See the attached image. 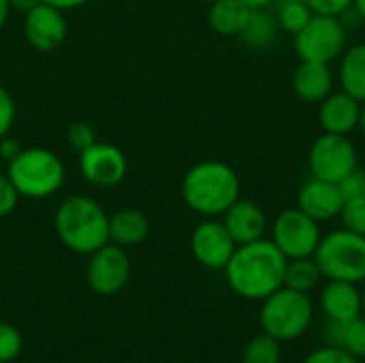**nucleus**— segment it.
I'll list each match as a JSON object with an SVG mask.
<instances>
[{
  "mask_svg": "<svg viewBox=\"0 0 365 363\" xmlns=\"http://www.w3.org/2000/svg\"><path fill=\"white\" fill-rule=\"evenodd\" d=\"M287 257L269 237L242 244L222 270L231 291L250 302H263L284 287Z\"/></svg>",
  "mask_w": 365,
  "mask_h": 363,
  "instance_id": "1",
  "label": "nucleus"
},
{
  "mask_svg": "<svg viewBox=\"0 0 365 363\" xmlns=\"http://www.w3.org/2000/svg\"><path fill=\"white\" fill-rule=\"evenodd\" d=\"M240 175L222 160H201L182 180L184 203L205 218L222 216L240 199Z\"/></svg>",
  "mask_w": 365,
  "mask_h": 363,
  "instance_id": "2",
  "label": "nucleus"
},
{
  "mask_svg": "<svg viewBox=\"0 0 365 363\" xmlns=\"http://www.w3.org/2000/svg\"><path fill=\"white\" fill-rule=\"evenodd\" d=\"M56 233L68 250L92 255L109 242V216L94 199L75 195L60 203L56 212Z\"/></svg>",
  "mask_w": 365,
  "mask_h": 363,
  "instance_id": "3",
  "label": "nucleus"
},
{
  "mask_svg": "<svg viewBox=\"0 0 365 363\" xmlns=\"http://www.w3.org/2000/svg\"><path fill=\"white\" fill-rule=\"evenodd\" d=\"M314 319V302L308 293L280 287L263 300L259 323L263 334L278 342H291L302 338Z\"/></svg>",
  "mask_w": 365,
  "mask_h": 363,
  "instance_id": "4",
  "label": "nucleus"
},
{
  "mask_svg": "<svg viewBox=\"0 0 365 363\" xmlns=\"http://www.w3.org/2000/svg\"><path fill=\"white\" fill-rule=\"evenodd\" d=\"M6 175L19 197L45 199L60 190L64 182V165L60 156L47 148H26L9 160Z\"/></svg>",
  "mask_w": 365,
  "mask_h": 363,
  "instance_id": "5",
  "label": "nucleus"
},
{
  "mask_svg": "<svg viewBox=\"0 0 365 363\" xmlns=\"http://www.w3.org/2000/svg\"><path fill=\"white\" fill-rule=\"evenodd\" d=\"M325 280H344L353 285L365 282V235L344 227L334 229L321 237L314 252Z\"/></svg>",
  "mask_w": 365,
  "mask_h": 363,
  "instance_id": "6",
  "label": "nucleus"
},
{
  "mask_svg": "<svg viewBox=\"0 0 365 363\" xmlns=\"http://www.w3.org/2000/svg\"><path fill=\"white\" fill-rule=\"evenodd\" d=\"M349 47V28L340 17L312 15L310 21L293 34V49L299 60L334 64Z\"/></svg>",
  "mask_w": 365,
  "mask_h": 363,
  "instance_id": "7",
  "label": "nucleus"
},
{
  "mask_svg": "<svg viewBox=\"0 0 365 363\" xmlns=\"http://www.w3.org/2000/svg\"><path fill=\"white\" fill-rule=\"evenodd\" d=\"M321 237V223L304 214L297 205L282 210L274 223H269V240L287 259L314 257Z\"/></svg>",
  "mask_w": 365,
  "mask_h": 363,
  "instance_id": "8",
  "label": "nucleus"
},
{
  "mask_svg": "<svg viewBox=\"0 0 365 363\" xmlns=\"http://www.w3.org/2000/svg\"><path fill=\"white\" fill-rule=\"evenodd\" d=\"M357 167L359 152L349 135L321 133L312 141L308 152V169L312 178L340 184Z\"/></svg>",
  "mask_w": 365,
  "mask_h": 363,
  "instance_id": "9",
  "label": "nucleus"
},
{
  "mask_svg": "<svg viewBox=\"0 0 365 363\" xmlns=\"http://www.w3.org/2000/svg\"><path fill=\"white\" fill-rule=\"evenodd\" d=\"M88 285L98 295H115L120 293L130 278V261L122 246L107 242L98 250L90 255L86 267Z\"/></svg>",
  "mask_w": 365,
  "mask_h": 363,
  "instance_id": "10",
  "label": "nucleus"
},
{
  "mask_svg": "<svg viewBox=\"0 0 365 363\" xmlns=\"http://www.w3.org/2000/svg\"><path fill=\"white\" fill-rule=\"evenodd\" d=\"M190 248L195 259L207 270H225L231 261L237 244L227 231L225 223L218 218H205L199 223L190 237Z\"/></svg>",
  "mask_w": 365,
  "mask_h": 363,
  "instance_id": "11",
  "label": "nucleus"
},
{
  "mask_svg": "<svg viewBox=\"0 0 365 363\" xmlns=\"http://www.w3.org/2000/svg\"><path fill=\"white\" fill-rule=\"evenodd\" d=\"M126 169L128 163L124 152L111 143L96 141L79 152V171L92 186L113 188L124 180Z\"/></svg>",
  "mask_w": 365,
  "mask_h": 363,
  "instance_id": "12",
  "label": "nucleus"
},
{
  "mask_svg": "<svg viewBox=\"0 0 365 363\" xmlns=\"http://www.w3.org/2000/svg\"><path fill=\"white\" fill-rule=\"evenodd\" d=\"M26 41L38 51H53L66 39V19L60 9L51 4H36L24 17Z\"/></svg>",
  "mask_w": 365,
  "mask_h": 363,
  "instance_id": "13",
  "label": "nucleus"
},
{
  "mask_svg": "<svg viewBox=\"0 0 365 363\" xmlns=\"http://www.w3.org/2000/svg\"><path fill=\"white\" fill-rule=\"evenodd\" d=\"M344 195L340 190V184L312 178L304 182V186L297 193V208L314 218L317 223H331L340 216L344 205Z\"/></svg>",
  "mask_w": 365,
  "mask_h": 363,
  "instance_id": "14",
  "label": "nucleus"
},
{
  "mask_svg": "<svg viewBox=\"0 0 365 363\" xmlns=\"http://www.w3.org/2000/svg\"><path fill=\"white\" fill-rule=\"evenodd\" d=\"M361 109L364 103L353 98L351 94L342 90H334L329 96H325L319 103V126L321 133H331V135H353L359 131L361 124Z\"/></svg>",
  "mask_w": 365,
  "mask_h": 363,
  "instance_id": "15",
  "label": "nucleus"
},
{
  "mask_svg": "<svg viewBox=\"0 0 365 363\" xmlns=\"http://www.w3.org/2000/svg\"><path fill=\"white\" fill-rule=\"evenodd\" d=\"M222 223L237 246L263 240L267 237L269 231V220L265 210L259 203L242 197L222 214Z\"/></svg>",
  "mask_w": 365,
  "mask_h": 363,
  "instance_id": "16",
  "label": "nucleus"
},
{
  "mask_svg": "<svg viewBox=\"0 0 365 363\" xmlns=\"http://www.w3.org/2000/svg\"><path fill=\"white\" fill-rule=\"evenodd\" d=\"M319 306L327 321L351 323L364 315L361 308V289L359 285L344 280H327L319 293Z\"/></svg>",
  "mask_w": 365,
  "mask_h": 363,
  "instance_id": "17",
  "label": "nucleus"
},
{
  "mask_svg": "<svg viewBox=\"0 0 365 363\" xmlns=\"http://www.w3.org/2000/svg\"><path fill=\"white\" fill-rule=\"evenodd\" d=\"M291 88L299 101L319 105L325 96L334 92L336 71L331 68V64H325V62L299 60L291 77Z\"/></svg>",
  "mask_w": 365,
  "mask_h": 363,
  "instance_id": "18",
  "label": "nucleus"
},
{
  "mask_svg": "<svg viewBox=\"0 0 365 363\" xmlns=\"http://www.w3.org/2000/svg\"><path fill=\"white\" fill-rule=\"evenodd\" d=\"M338 88L359 103H365V41L349 45L338 58Z\"/></svg>",
  "mask_w": 365,
  "mask_h": 363,
  "instance_id": "19",
  "label": "nucleus"
},
{
  "mask_svg": "<svg viewBox=\"0 0 365 363\" xmlns=\"http://www.w3.org/2000/svg\"><path fill=\"white\" fill-rule=\"evenodd\" d=\"M252 9L244 0L210 2V26L220 36H240Z\"/></svg>",
  "mask_w": 365,
  "mask_h": 363,
  "instance_id": "20",
  "label": "nucleus"
},
{
  "mask_svg": "<svg viewBox=\"0 0 365 363\" xmlns=\"http://www.w3.org/2000/svg\"><path fill=\"white\" fill-rule=\"evenodd\" d=\"M150 233V220L137 210H120L109 216V242L122 248L141 244Z\"/></svg>",
  "mask_w": 365,
  "mask_h": 363,
  "instance_id": "21",
  "label": "nucleus"
},
{
  "mask_svg": "<svg viewBox=\"0 0 365 363\" xmlns=\"http://www.w3.org/2000/svg\"><path fill=\"white\" fill-rule=\"evenodd\" d=\"M278 19L272 9H252L242 34L237 36L244 45L252 49H267L278 41L280 34Z\"/></svg>",
  "mask_w": 365,
  "mask_h": 363,
  "instance_id": "22",
  "label": "nucleus"
},
{
  "mask_svg": "<svg viewBox=\"0 0 365 363\" xmlns=\"http://www.w3.org/2000/svg\"><path fill=\"white\" fill-rule=\"evenodd\" d=\"M321 267L317 265L314 257H304V259H289L287 261V272H284V287L299 291V293H312L321 282H323Z\"/></svg>",
  "mask_w": 365,
  "mask_h": 363,
  "instance_id": "23",
  "label": "nucleus"
},
{
  "mask_svg": "<svg viewBox=\"0 0 365 363\" xmlns=\"http://www.w3.org/2000/svg\"><path fill=\"white\" fill-rule=\"evenodd\" d=\"M272 11L278 19L280 30L289 34L299 32L314 15L306 0H276L272 4Z\"/></svg>",
  "mask_w": 365,
  "mask_h": 363,
  "instance_id": "24",
  "label": "nucleus"
},
{
  "mask_svg": "<svg viewBox=\"0 0 365 363\" xmlns=\"http://www.w3.org/2000/svg\"><path fill=\"white\" fill-rule=\"evenodd\" d=\"M242 363H282V342L267 334L255 336L244 347Z\"/></svg>",
  "mask_w": 365,
  "mask_h": 363,
  "instance_id": "25",
  "label": "nucleus"
},
{
  "mask_svg": "<svg viewBox=\"0 0 365 363\" xmlns=\"http://www.w3.org/2000/svg\"><path fill=\"white\" fill-rule=\"evenodd\" d=\"M340 347L349 351L353 357L365 359V315L353 319L351 323H342V336Z\"/></svg>",
  "mask_w": 365,
  "mask_h": 363,
  "instance_id": "26",
  "label": "nucleus"
},
{
  "mask_svg": "<svg viewBox=\"0 0 365 363\" xmlns=\"http://www.w3.org/2000/svg\"><path fill=\"white\" fill-rule=\"evenodd\" d=\"M338 218H340L344 229L365 235V197L346 199Z\"/></svg>",
  "mask_w": 365,
  "mask_h": 363,
  "instance_id": "27",
  "label": "nucleus"
},
{
  "mask_svg": "<svg viewBox=\"0 0 365 363\" xmlns=\"http://www.w3.org/2000/svg\"><path fill=\"white\" fill-rule=\"evenodd\" d=\"M21 347H24L21 334L9 323H0V363L17 359V355L21 353Z\"/></svg>",
  "mask_w": 365,
  "mask_h": 363,
  "instance_id": "28",
  "label": "nucleus"
},
{
  "mask_svg": "<svg viewBox=\"0 0 365 363\" xmlns=\"http://www.w3.org/2000/svg\"><path fill=\"white\" fill-rule=\"evenodd\" d=\"M304 363H361V359L353 357L349 351H344L342 347H334V344H325L321 349H314Z\"/></svg>",
  "mask_w": 365,
  "mask_h": 363,
  "instance_id": "29",
  "label": "nucleus"
},
{
  "mask_svg": "<svg viewBox=\"0 0 365 363\" xmlns=\"http://www.w3.org/2000/svg\"><path fill=\"white\" fill-rule=\"evenodd\" d=\"M66 137H68V143H71L77 152H81V150L90 148L92 143H96L94 128H92L88 122H73V124L68 126Z\"/></svg>",
  "mask_w": 365,
  "mask_h": 363,
  "instance_id": "30",
  "label": "nucleus"
},
{
  "mask_svg": "<svg viewBox=\"0 0 365 363\" xmlns=\"http://www.w3.org/2000/svg\"><path fill=\"white\" fill-rule=\"evenodd\" d=\"M340 190L344 195V199H355V197H365V169L357 167L355 171H351L342 182H340Z\"/></svg>",
  "mask_w": 365,
  "mask_h": 363,
  "instance_id": "31",
  "label": "nucleus"
},
{
  "mask_svg": "<svg viewBox=\"0 0 365 363\" xmlns=\"http://www.w3.org/2000/svg\"><path fill=\"white\" fill-rule=\"evenodd\" d=\"M314 15H331L340 17L344 11L353 6V0H306Z\"/></svg>",
  "mask_w": 365,
  "mask_h": 363,
  "instance_id": "32",
  "label": "nucleus"
},
{
  "mask_svg": "<svg viewBox=\"0 0 365 363\" xmlns=\"http://www.w3.org/2000/svg\"><path fill=\"white\" fill-rule=\"evenodd\" d=\"M15 122V103L13 96L6 92V88L0 86V139L6 137V133L11 131Z\"/></svg>",
  "mask_w": 365,
  "mask_h": 363,
  "instance_id": "33",
  "label": "nucleus"
},
{
  "mask_svg": "<svg viewBox=\"0 0 365 363\" xmlns=\"http://www.w3.org/2000/svg\"><path fill=\"white\" fill-rule=\"evenodd\" d=\"M17 199H19V193L15 190L9 175H0V218L9 216L17 208Z\"/></svg>",
  "mask_w": 365,
  "mask_h": 363,
  "instance_id": "34",
  "label": "nucleus"
},
{
  "mask_svg": "<svg viewBox=\"0 0 365 363\" xmlns=\"http://www.w3.org/2000/svg\"><path fill=\"white\" fill-rule=\"evenodd\" d=\"M19 150H21V148H19L13 139H4V137L0 139V154H2L6 160H11Z\"/></svg>",
  "mask_w": 365,
  "mask_h": 363,
  "instance_id": "35",
  "label": "nucleus"
},
{
  "mask_svg": "<svg viewBox=\"0 0 365 363\" xmlns=\"http://www.w3.org/2000/svg\"><path fill=\"white\" fill-rule=\"evenodd\" d=\"M43 2L45 4H51V6H56L60 11H66V9H77V6L86 4L88 0H43Z\"/></svg>",
  "mask_w": 365,
  "mask_h": 363,
  "instance_id": "36",
  "label": "nucleus"
},
{
  "mask_svg": "<svg viewBox=\"0 0 365 363\" xmlns=\"http://www.w3.org/2000/svg\"><path fill=\"white\" fill-rule=\"evenodd\" d=\"M43 0H9V4H11V9H17V11H24V13H28L30 9H34L36 4H41Z\"/></svg>",
  "mask_w": 365,
  "mask_h": 363,
  "instance_id": "37",
  "label": "nucleus"
},
{
  "mask_svg": "<svg viewBox=\"0 0 365 363\" xmlns=\"http://www.w3.org/2000/svg\"><path fill=\"white\" fill-rule=\"evenodd\" d=\"M250 9H272L276 0H244Z\"/></svg>",
  "mask_w": 365,
  "mask_h": 363,
  "instance_id": "38",
  "label": "nucleus"
},
{
  "mask_svg": "<svg viewBox=\"0 0 365 363\" xmlns=\"http://www.w3.org/2000/svg\"><path fill=\"white\" fill-rule=\"evenodd\" d=\"M9 11H11V4H9V0H0V30H2V28H4V24H6Z\"/></svg>",
  "mask_w": 365,
  "mask_h": 363,
  "instance_id": "39",
  "label": "nucleus"
},
{
  "mask_svg": "<svg viewBox=\"0 0 365 363\" xmlns=\"http://www.w3.org/2000/svg\"><path fill=\"white\" fill-rule=\"evenodd\" d=\"M353 6L361 13V17H364L365 21V0H353Z\"/></svg>",
  "mask_w": 365,
  "mask_h": 363,
  "instance_id": "40",
  "label": "nucleus"
},
{
  "mask_svg": "<svg viewBox=\"0 0 365 363\" xmlns=\"http://www.w3.org/2000/svg\"><path fill=\"white\" fill-rule=\"evenodd\" d=\"M359 131L365 135V103H364V109H361V124H359Z\"/></svg>",
  "mask_w": 365,
  "mask_h": 363,
  "instance_id": "41",
  "label": "nucleus"
},
{
  "mask_svg": "<svg viewBox=\"0 0 365 363\" xmlns=\"http://www.w3.org/2000/svg\"><path fill=\"white\" fill-rule=\"evenodd\" d=\"M361 308H364V315H365V282H364V289H361Z\"/></svg>",
  "mask_w": 365,
  "mask_h": 363,
  "instance_id": "42",
  "label": "nucleus"
},
{
  "mask_svg": "<svg viewBox=\"0 0 365 363\" xmlns=\"http://www.w3.org/2000/svg\"><path fill=\"white\" fill-rule=\"evenodd\" d=\"M203 2H214V0H203Z\"/></svg>",
  "mask_w": 365,
  "mask_h": 363,
  "instance_id": "43",
  "label": "nucleus"
}]
</instances>
